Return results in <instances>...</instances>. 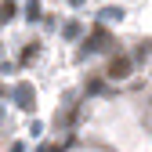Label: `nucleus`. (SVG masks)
<instances>
[{"label": "nucleus", "mask_w": 152, "mask_h": 152, "mask_svg": "<svg viewBox=\"0 0 152 152\" xmlns=\"http://www.w3.org/2000/svg\"><path fill=\"white\" fill-rule=\"evenodd\" d=\"M80 33H83L80 22H65V29H62V36H69V40H72V36H80Z\"/></svg>", "instance_id": "423d86ee"}, {"label": "nucleus", "mask_w": 152, "mask_h": 152, "mask_svg": "<svg viewBox=\"0 0 152 152\" xmlns=\"http://www.w3.org/2000/svg\"><path fill=\"white\" fill-rule=\"evenodd\" d=\"M130 62H148V44H141V47L134 51V58H130Z\"/></svg>", "instance_id": "6e6552de"}, {"label": "nucleus", "mask_w": 152, "mask_h": 152, "mask_svg": "<svg viewBox=\"0 0 152 152\" xmlns=\"http://www.w3.org/2000/svg\"><path fill=\"white\" fill-rule=\"evenodd\" d=\"M130 69H134V62H130L127 54H120V58H112L109 76H112V80H127V76H130Z\"/></svg>", "instance_id": "f03ea898"}, {"label": "nucleus", "mask_w": 152, "mask_h": 152, "mask_svg": "<svg viewBox=\"0 0 152 152\" xmlns=\"http://www.w3.org/2000/svg\"><path fill=\"white\" fill-rule=\"evenodd\" d=\"M40 152H47V148H40Z\"/></svg>", "instance_id": "9d476101"}, {"label": "nucleus", "mask_w": 152, "mask_h": 152, "mask_svg": "<svg viewBox=\"0 0 152 152\" xmlns=\"http://www.w3.org/2000/svg\"><path fill=\"white\" fill-rule=\"evenodd\" d=\"M123 18V7H105L102 11V22H120Z\"/></svg>", "instance_id": "39448f33"}, {"label": "nucleus", "mask_w": 152, "mask_h": 152, "mask_svg": "<svg viewBox=\"0 0 152 152\" xmlns=\"http://www.w3.org/2000/svg\"><path fill=\"white\" fill-rule=\"evenodd\" d=\"M26 18L29 22H40V0H29L26 4Z\"/></svg>", "instance_id": "20e7f679"}, {"label": "nucleus", "mask_w": 152, "mask_h": 152, "mask_svg": "<svg viewBox=\"0 0 152 152\" xmlns=\"http://www.w3.org/2000/svg\"><path fill=\"white\" fill-rule=\"evenodd\" d=\"M11 15H15V4H11V0H7V4H4V7H0V22H7V18H11Z\"/></svg>", "instance_id": "1a4fd4ad"}, {"label": "nucleus", "mask_w": 152, "mask_h": 152, "mask_svg": "<svg viewBox=\"0 0 152 152\" xmlns=\"http://www.w3.org/2000/svg\"><path fill=\"white\" fill-rule=\"evenodd\" d=\"M36 54H40V44H29V47L22 51V62H33V58H36Z\"/></svg>", "instance_id": "0eeeda50"}, {"label": "nucleus", "mask_w": 152, "mask_h": 152, "mask_svg": "<svg viewBox=\"0 0 152 152\" xmlns=\"http://www.w3.org/2000/svg\"><path fill=\"white\" fill-rule=\"evenodd\" d=\"M109 47H112L109 33H105V29H94V33L87 36V44H83V54H80V58H87V51H109Z\"/></svg>", "instance_id": "f257e3e1"}, {"label": "nucleus", "mask_w": 152, "mask_h": 152, "mask_svg": "<svg viewBox=\"0 0 152 152\" xmlns=\"http://www.w3.org/2000/svg\"><path fill=\"white\" fill-rule=\"evenodd\" d=\"M15 102H18V109H26V112H33V102H36V94H33V87H29V83H18V87H15Z\"/></svg>", "instance_id": "7ed1b4c3"}]
</instances>
